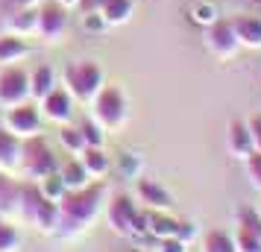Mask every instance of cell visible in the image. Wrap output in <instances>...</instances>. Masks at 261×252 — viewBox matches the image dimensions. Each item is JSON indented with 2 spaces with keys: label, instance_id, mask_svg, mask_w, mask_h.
I'll return each instance as SVG.
<instances>
[{
  "label": "cell",
  "instance_id": "6da1fadb",
  "mask_svg": "<svg viewBox=\"0 0 261 252\" xmlns=\"http://www.w3.org/2000/svg\"><path fill=\"white\" fill-rule=\"evenodd\" d=\"M106 205V185L97 179L85 188L68 191L59 200V232L62 235H80Z\"/></svg>",
  "mask_w": 261,
  "mask_h": 252
},
{
  "label": "cell",
  "instance_id": "7a4b0ae2",
  "mask_svg": "<svg viewBox=\"0 0 261 252\" xmlns=\"http://www.w3.org/2000/svg\"><path fill=\"white\" fill-rule=\"evenodd\" d=\"M18 214L24 217V223L36 226L38 232H59V203H53L44 197L38 182H27L21 185V203H18Z\"/></svg>",
  "mask_w": 261,
  "mask_h": 252
},
{
  "label": "cell",
  "instance_id": "3957f363",
  "mask_svg": "<svg viewBox=\"0 0 261 252\" xmlns=\"http://www.w3.org/2000/svg\"><path fill=\"white\" fill-rule=\"evenodd\" d=\"M65 88L76 103H94V97L106 88V73L94 59H76L65 68Z\"/></svg>",
  "mask_w": 261,
  "mask_h": 252
},
{
  "label": "cell",
  "instance_id": "277c9868",
  "mask_svg": "<svg viewBox=\"0 0 261 252\" xmlns=\"http://www.w3.org/2000/svg\"><path fill=\"white\" fill-rule=\"evenodd\" d=\"M106 217H109V229L120 238H132V235L147 232V214L138 211V203L129 193H115L106 203Z\"/></svg>",
  "mask_w": 261,
  "mask_h": 252
},
{
  "label": "cell",
  "instance_id": "5b68a950",
  "mask_svg": "<svg viewBox=\"0 0 261 252\" xmlns=\"http://www.w3.org/2000/svg\"><path fill=\"white\" fill-rule=\"evenodd\" d=\"M21 170L27 173V179L41 182L53 176L59 170V161L53 156V150L47 147V141L36 135V138H27L24 147H21Z\"/></svg>",
  "mask_w": 261,
  "mask_h": 252
},
{
  "label": "cell",
  "instance_id": "8992f818",
  "mask_svg": "<svg viewBox=\"0 0 261 252\" xmlns=\"http://www.w3.org/2000/svg\"><path fill=\"white\" fill-rule=\"evenodd\" d=\"M94 120L103 129H118L126 120V97L118 85H106L100 94L94 97Z\"/></svg>",
  "mask_w": 261,
  "mask_h": 252
},
{
  "label": "cell",
  "instance_id": "52a82bcc",
  "mask_svg": "<svg viewBox=\"0 0 261 252\" xmlns=\"http://www.w3.org/2000/svg\"><path fill=\"white\" fill-rule=\"evenodd\" d=\"M41 108H38V103H18V106H9L6 108V120H3V126L9 129V132H15L21 141H27V138H36V135H41Z\"/></svg>",
  "mask_w": 261,
  "mask_h": 252
},
{
  "label": "cell",
  "instance_id": "ba28073f",
  "mask_svg": "<svg viewBox=\"0 0 261 252\" xmlns=\"http://www.w3.org/2000/svg\"><path fill=\"white\" fill-rule=\"evenodd\" d=\"M33 97L30 88V71H24L21 65H6L0 71V103L9 108L18 103H27Z\"/></svg>",
  "mask_w": 261,
  "mask_h": 252
},
{
  "label": "cell",
  "instance_id": "9c48e42d",
  "mask_svg": "<svg viewBox=\"0 0 261 252\" xmlns=\"http://www.w3.org/2000/svg\"><path fill=\"white\" fill-rule=\"evenodd\" d=\"M68 30V6H62L59 0H47L38 6V33L44 41H59Z\"/></svg>",
  "mask_w": 261,
  "mask_h": 252
},
{
  "label": "cell",
  "instance_id": "30bf717a",
  "mask_svg": "<svg viewBox=\"0 0 261 252\" xmlns=\"http://www.w3.org/2000/svg\"><path fill=\"white\" fill-rule=\"evenodd\" d=\"M205 47L212 53L214 59H229L235 56V50L241 47L238 44V36H235V26L232 21H214L205 33Z\"/></svg>",
  "mask_w": 261,
  "mask_h": 252
},
{
  "label": "cell",
  "instance_id": "8fae6325",
  "mask_svg": "<svg viewBox=\"0 0 261 252\" xmlns=\"http://www.w3.org/2000/svg\"><path fill=\"white\" fill-rule=\"evenodd\" d=\"M38 108H41L44 120H53V123L65 126V123H71V118H73L76 100H73V94L68 88H53V91L38 103Z\"/></svg>",
  "mask_w": 261,
  "mask_h": 252
},
{
  "label": "cell",
  "instance_id": "7c38bea8",
  "mask_svg": "<svg viewBox=\"0 0 261 252\" xmlns=\"http://www.w3.org/2000/svg\"><path fill=\"white\" fill-rule=\"evenodd\" d=\"M226 144H229V153H232V158H241V161H247V158L255 153L252 132H249V123H247V120H232V123H229Z\"/></svg>",
  "mask_w": 261,
  "mask_h": 252
},
{
  "label": "cell",
  "instance_id": "4fadbf2b",
  "mask_svg": "<svg viewBox=\"0 0 261 252\" xmlns=\"http://www.w3.org/2000/svg\"><path fill=\"white\" fill-rule=\"evenodd\" d=\"M138 203H141L144 208H150V211H170L173 200H170V193H167L159 182L138 179Z\"/></svg>",
  "mask_w": 261,
  "mask_h": 252
},
{
  "label": "cell",
  "instance_id": "5bb4252c",
  "mask_svg": "<svg viewBox=\"0 0 261 252\" xmlns=\"http://www.w3.org/2000/svg\"><path fill=\"white\" fill-rule=\"evenodd\" d=\"M232 26H235V36H238L241 47L261 50V18H255V15H238V18H232Z\"/></svg>",
  "mask_w": 261,
  "mask_h": 252
},
{
  "label": "cell",
  "instance_id": "9a60e30c",
  "mask_svg": "<svg viewBox=\"0 0 261 252\" xmlns=\"http://www.w3.org/2000/svg\"><path fill=\"white\" fill-rule=\"evenodd\" d=\"M21 147H24V141L18 135L9 132L6 126H0V170L12 173L21 167Z\"/></svg>",
  "mask_w": 261,
  "mask_h": 252
},
{
  "label": "cell",
  "instance_id": "2e32d148",
  "mask_svg": "<svg viewBox=\"0 0 261 252\" xmlns=\"http://www.w3.org/2000/svg\"><path fill=\"white\" fill-rule=\"evenodd\" d=\"M80 161L85 164V170H88V176L91 179H103L109 170H112V161H109V156L103 153V147H85L83 153H80Z\"/></svg>",
  "mask_w": 261,
  "mask_h": 252
},
{
  "label": "cell",
  "instance_id": "e0dca14e",
  "mask_svg": "<svg viewBox=\"0 0 261 252\" xmlns=\"http://www.w3.org/2000/svg\"><path fill=\"white\" fill-rule=\"evenodd\" d=\"M9 33L12 36H36L38 33V9H15L12 15H9Z\"/></svg>",
  "mask_w": 261,
  "mask_h": 252
},
{
  "label": "cell",
  "instance_id": "ac0fdd59",
  "mask_svg": "<svg viewBox=\"0 0 261 252\" xmlns=\"http://www.w3.org/2000/svg\"><path fill=\"white\" fill-rule=\"evenodd\" d=\"M30 88H33V100L41 103L53 88H59V85H56V71H53L50 65H38L36 71L30 73Z\"/></svg>",
  "mask_w": 261,
  "mask_h": 252
},
{
  "label": "cell",
  "instance_id": "d6986e66",
  "mask_svg": "<svg viewBox=\"0 0 261 252\" xmlns=\"http://www.w3.org/2000/svg\"><path fill=\"white\" fill-rule=\"evenodd\" d=\"M59 176L65 179V185H68V191H76V188H85V185H91V176H88V170H85V164L80 161V158H68L65 164H62Z\"/></svg>",
  "mask_w": 261,
  "mask_h": 252
},
{
  "label": "cell",
  "instance_id": "ffe728a7",
  "mask_svg": "<svg viewBox=\"0 0 261 252\" xmlns=\"http://www.w3.org/2000/svg\"><path fill=\"white\" fill-rule=\"evenodd\" d=\"M176 223L179 220H173L167 211H147V235H153L155 240L176 235Z\"/></svg>",
  "mask_w": 261,
  "mask_h": 252
},
{
  "label": "cell",
  "instance_id": "44dd1931",
  "mask_svg": "<svg viewBox=\"0 0 261 252\" xmlns=\"http://www.w3.org/2000/svg\"><path fill=\"white\" fill-rule=\"evenodd\" d=\"M18 203H21V185L6 170H0V214L3 211H18Z\"/></svg>",
  "mask_w": 261,
  "mask_h": 252
},
{
  "label": "cell",
  "instance_id": "7402d4cb",
  "mask_svg": "<svg viewBox=\"0 0 261 252\" xmlns=\"http://www.w3.org/2000/svg\"><path fill=\"white\" fill-rule=\"evenodd\" d=\"M100 15H103L106 26L126 24V21H129V15H132V0H106V3H103V9H100Z\"/></svg>",
  "mask_w": 261,
  "mask_h": 252
},
{
  "label": "cell",
  "instance_id": "603a6c76",
  "mask_svg": "<svg viewBox=\"0 0 261 252\" xmlns=\"http://www.w3.org/2000/svg\"><path fill=\"white\" fill-rule=\"evenodd\" d=\"M27 41L21 36H0V65H12V62L24 59L27 56Z\"/></svg>",
  "mask_w": 261,
  "mask_h": 252
},
{
  "label": "cell",
  "instance_id": "cb8c5ba5",
  "mask_svg": "<svg viewBox=\"0 0 261 252\" xmlns=\"http://www.w3.org/2000/svg\"><path fill=\"white\" fill-rule=\"evenodd\" d=\"M202 252H238L235 238L223 229H212L208 235H202Z\"/></svg>",
  "mask_w": 261,
  "mask_h": 252
},
{
  "label": "cell",
  "instance_id": "d4e9b609",
  "mask_svg": "<svg viewBox=\"0 0 261 252\" xmlns=\"http://www.w3.org/2000/svg\"><path fill=\"white\" fill-rule=\"evenodd\" d=\"M59 144L71 153V156H80L85 150V138H83V132H80V126H62L59 129Z\"/></svg>",
  "mask_w": 261,
  "mask_h": 252
},
{
  "label": "cell",
  "instance_id": "484cf974",
  "mask_svg": "<svg viewBox=\"0 0 261 252\" xmlns=\"http://www.w3.org/2000/svg\"><path fill=\"white\" fill-rule=\"evenodd\" d=\"M18 246H21V232H18V226L0 214V252H15Z\"/></svg>",
  "mask_w": 261,
  "mask_h": 252
},
{
  "label": "cell",
  "instance_id": "4316f807",
  "mask_svg": "<svg viewBox=\"0 0 261 252\" xmlns=\"http://www.w3.org/2000/svg\"><path fill=\"white\" fill-rule=\"evenodd\" d=\"M232 238H235V249L238 252H261V232L238 226Z\"/></svg>",
  "mask_w": 261,
  "mask_h": 252
},
{
  "label": "cell",
  "instance_id": "83f0119b",
  "mask_svg": "<svg viewBox=\"0 0 261 252\" xmlns=\"http://www.w3.org/2000/svg\"><path fill=\"white\" fill-rule=\"evenodd\" d=\"M80 132H83V138H85V147H103L106 144V129L91 118H85L83 123H80Z\"/></svg>",
  "mask_w": 261,
  "mask_h": 252
},
{
  "label": "cell",
  "instance_id": "f1b7e54d",
  "mask_svg": "<svg viewBox=\"0 0 261 252\" xmlns=\"http://www.w3.org/2000/svg\"><path fill=\"white\" fill-rule=\"evenodd\" d=\"M38 185H41L44 197H47V200H53V203H59L62 197L68 193V185H65V179H62L59 173H53V176H47V179H41Z\"/></svg>",
  "mask_w": 261,
  "mask_h": 252
},
{
  "label": "cell",
  "instance_id": "f546056e",
  "mask_svg": "<svg viewBox=\"0 0 261 252\" xmlns=\"http://www.w3.org/2000/svg\"><path fill=\"white\" fill-rule=\"evenodd\" d=\"M238 226L252 229V232H261V214L255 211V208H249V205H244V208L238 211Z\"/></svg>",
  "mask_w": 261,
  "mask_h": 252
},
{
  "label": "cell",
  "instance_id": "4dcf8cb0",
  "mask_svg": "<svg viewBox=\"0 0 261 252\" xmlns=\"http://www.w3.org/2000/svg\"><path fill=\"white\" fill-rule=\"evenodd\" d=\"M247 164V176H249V185L255 188V191H261V153H252V156L244 161Z\"/></svg>",
  "mask_w": 261,
  "mask_h": 252
},
{
  "label": "cell",
  "instance_id": "1f68e13d",
  "mask_svg": "<svg viewBox=\"0 0 261 252\" xmlns=\"http://www.w3.org/2000/svg\"><path fill=\"white\" fill-rule=\"evenodd\" d=\"M155 252H188V243L176 235H170V238H162L159 240V249Z\"/></svg>",
  "mask_w": 261,
  "mask_h": 252
},
{
  "label": "cell",
  "instance_id": "d6a6232c",
  "mask_svg": "<svg viewBox=\"0 0 261 252\" xmlns=\"http://www.w3.org/2000/svg\"><path fill=\"white\" fill-rule=\"evenodd\" d=\"M194 21H197V24H208L212 26L214 21H220V18H217V9H214V6L202 3V6H197V12H194Z\"/></svg>",
  "mask_w": 261,
  "mask_h": 252
},
{
  "label": "cell",
  "instance_id": "836d02e7",
  "mask_svg": "<svg viewBox=\"0 0 261 252\" xmlns=\"http://www.w3.org/2000/svg\"><path fill=\"white\" fill-rule=\"evenodd\" d=\"M247 123H249V132H252V144H255V153H261V111L249 115Z\"/></svg>",
  "mask_w": 261,
  "mask_h": 252
},
{
  "label": "cell",
  "instance_id": "e575fe53",
  "mask_svg": "<svg viewBox=\"0 0 261 252\" xmlns=\"http://www.w3.org/2000/svg\"><path fill=\"white\" fill-rule=\"evenodd\" d=\"M176 238H182L185 243H191V240L197 238V226L188 223V220H179V223H176Z\"/></svg>",
  "mask_w": 261,
  "mask_h": 252
},
{
  "label": "cell",
  "instance_id": "d590c367",
  "mask_svg": "<svg viewBox=\"0 0 261 252\" xmlns=\"http://www.w3.org/2000/svg\"><path fill=\"white\" fill-rule=\"evenodd\" d=\"M103 3H106V0H76V9L83 15H94V12L103 9Z\"/></svg>",
  "mask_w": 261,
  "mask_h": 252
},
{
  "label": "cell",
  "instance_id": "8d00e7d4",
  "mask_svg": "<svg viewBox=\"0 0 261 252\" xmlns=\"http://www.w3.org/2000/svg\"><path fill=\"white\" fill-rule=\"evenodd\" d=\"M83 24H85V30H103L106 21H103L100 12H94V15H83Z\"/></svg>",
  "mask_w": 261,
  "mask_h": 252
},
{
  "label": "cell",
  "instance_id": "74e56055",
  "mask_svg": "<svg viewBox=\"0 0 261 252\" xmlns=\"http://www.w3.org/2000/svg\"><path fill=\"white\" fill-rule=\"evenodd\" d=\"M41 0H9V6H12V12L15 9H36Z\"/></svg>",
  "mask_w": 261,
  "mask_h": 252
},
{
  "label": "cell",
  "instance_id": "f35d334b",
  "mask_svg": "<svg viewBox=\"0 0 261 252\" xmlns=\"http://www.w3.org/2000/svg\"><path fill=\"white\" fill-rule=\"evenodd\" d=\"M62 6H68V9H71V6H76V0H59Z\"/></svg>",
  "mask_w": 261,
  "mask_h": 252
},
{
  "label": "cell",
  "instance_id": "ab89813d",
  "mask_svg": "<svg viewBox=\"0 0 261 252\" xmlns=\"http://www.w3.org/2000/svg\"><path fill=\"white\" fill-rule=\"evenodd\" d=\"M132 252H153V249H132Z\"/></svg>",
  "mask_w": 261,
  "mask_h": 252
},
{
  "label": "cell",
  "instance_id": "60d3db41",
  "mask_svg": "<svg viewBox=\"0 0 261 252\" xmlns=\"http://www.w3.org/2000/svg\"><path fill=\"white\" fill-rule=\"evenodd\" d=\"M258 214H261V208H258Z\"/></svg>",
  "mask_w": 261,
  "mask_h": 252
}]
</instances>
